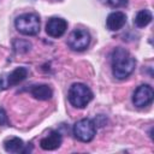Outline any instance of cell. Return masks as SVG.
<instances>
[{"mask_svg":"<svg viewBox=\"0 0 154 154\" xmlns=\"http://www.w3.org/2000/svg\"><path fill=\"white\" fill-rule=\"evenodd\" d=\"M153 99H154V91H153V88L148 84H142V85L137 87V89L135 90V93L132 95L134 105L140 108L150 105Z\"/></svg>","mask_w":154,"mask_h":154,"instance_id":"cell-7","label":"cell"},{"mask_svg":"<svg viewBox=\"0 0 154 154\" xmlns=\"http://www.w3.org/2000/svg\"><path fill=\"white\" fill-rule=\"evenodd\" d=\"M112 63V73L117 79L128 78L136 66V59L122 47L116 48L111 55Z\"/></svg>","mask_w":154,"mask_h":154,"instance_id":"cell-1","label":"cell"},{"mask_svg":"<svg viewBox=\"0 0 154 154\" xmlns=\"http://www.w3.org/2000/svg\"><path fill=\"white\" fill-rule=\"evenodd\" d=\"M89 43H90V34L85 29L76 28L70 32L67 37V46L72 51L82 52L88 48Z\"/></svg>","mask_w":154,"mask_h":154,"instance_id":"cell-5","label":"cell"},{"mask_svg":"<svg viewBox=\"0 0 154 154\" xmlns=\"http://www.w3.org/2000/svg\"><path fill=\"white\" fill-rule=\"evenodd\" d=\"M152 19H153V16H152V12L149 10H141L135 16L134 23L138 28H144L152 22Z\"/></svg>","mask_w":154,"mask_h":154,"instance_id":"cell-13","label":"cell"},{"mask_svg":"<svg viewBox=\"0 0 154 154\" xmlns=\"http://www.w3.org/2000/svg\"><path fill=\"white\" fill-rule=\"evenodd\" d=\"M16 29L26 36H34L40 31V18L35 13H23L14 19Z\"/></svg>","mask_w":154,"mask_h":154,"instance_id":"cell-3","label":"cell"},{"mask_svg":"<svg viewBox=\"0 0 154 154\" xmlns=\"http://www.w3.org/2000/svg\"><path fill=\"white\" fill-rule=\"evenodd\" d=\"M13 48L18 53H26V52L30 51L31 43L29 41H26V40H19V38H17V40L13 41Z\"/></svg>","mask_w":154,"mask_h":154,"instance_id":"cell-14","label":"cell"},{"mask_svg":"<svg viewBox=\"0 0 154 154\" xmlns=\"http://www.w3.org/2000/svg\"><path fill=\"white\" fill-rule=\"evenodd\" d=\"M28 69L26 67H16L12 72L7 75L0 76V89H7L8 87H13L23 82L28 77Z\"/></svg>","mask_w":154,"mask_h":154,"instance_id":"cell-6","label":"cell"},{"mask_svg":"<svg viewBox=\"0 0 154 154\" xmlns=\"http://www.w3.org/2000/svg\"><path fill=\"white\" fill-rule=\"evenodd\" d=\"M7 124H8V118H7L6 111L2 107H0V126L7 125Z\"/></svg>","mask_w":154,"mask_h":154,"instance_id":"cell-16","label":"cell"},{"mask_svg":"<svg viewBox=\"0 0 154 154\" xmlns=\"http://www.w3.org/2000/svg\"><path fill=\"white\" fill-rule=\"evenodd\" d=\"M96 134V125L94 120L84 118L73 125V136L81 142H90Z\"/></svg>","mask_w":154,"mask_h":154,"instance_id":"cell-4","label":"cell"},{"mask_svg":"<svg viewBox=\"0 0 154 154\" xmlns=\"http://www.w3.org/2000/svg\"><path fill=\"white\" fill-rule=\"evenodd\" d=\"M125 23H126V16H125V13H123L120 11L109 13L106 19V26L111 31H117V30L122 29L125 25Z\"/></svg>","mask_w":154,"mask_h":154,"instance_id":"cell-11","label":"cell"},{"mask_svg":"<svg viewBox=\"0 0 154 154\" xmlns=\"http://www.w3.org/2000/svg\"><path fill=\"white\" fill-rule=\"evenodd\" d=\"M61 142H63V137H61L60 132L52 130V131H49V134L47 136L41 138L40 146L43 150H54L60 147Z\"/></svg>","mask_w":154,"mask_h":154,"instance_id":"cell-9","label":"cell"},{"mask_svg":"<svg viewBox=\"0 0 154 154\" xmlns=\"http://www.w3.org/2000/svg\"><path fill=\"white\" fill-rule=\"evenodd\" d=\"M69 101L76 108H84L94 97L89 87L83 83H73L69 89Z\"/></svg>","mask_w":154,"mask_h":154,"instance_id":"cell-2","label":"cell"},{"mask_svg":"<svg viewBox=\"0 0 154 154\" xmlns=\"http://www.w3.org/2000/svg\"><path fill=\"white\" fill-rule=\"evenodd\" d=\"M67 29V22L59 17L51 18L46 24V32L51 37H60Z\"/></svg>","mask_w":154,"mask_h":154,"instance_id":"cell-8","label":"cell"},{"mask_svg":"<svg viewBox=\"0 0 154 154\" xmlns=\"http://www.w3.org/2000/svg\"><path fill=\"white\" fill-rule=\"evenodd\" d=\"M4 148L7 153H14V154H18V153H28V152H31L32 149V146L30 143V146L25 147L24 142L18 138V137H11V138H7L5 140L4 142Z\"/></svg>","mask_w":154,"mask_h":154,"instance_id":"cell-10","label":"cell"},{"mask_svg":"<svg viewBox=\"0 0 154 154\" xmlns=\"http://www.w3.org/2000/svg\"><path fill=\"white\" fill-rule=\"evenodd\" d=\"M31 95L37 100H49L53 96V90L47 84H35L30 89Z\"/></svg>","mask_w":154,"mask_h":154,"instance_id":"cell-12","label":"cell"},{"mask_svg":"<svg viewBox=\"0 0 154 154\" xmlns=\"http://www.w3.org/2000/svg\"><path fill=\"white\" fill-rule=\"evenodd\" d=\"M107 4L111 7L114 8H119V7H124L128 5V0H107Z\"/></svg>","mask_w":154,"mask_h":154,"instance_id":"cell-15","label":"cell"}]
</instances>
